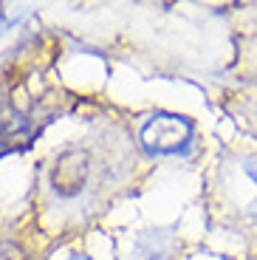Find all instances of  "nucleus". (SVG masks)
Returning a JSON list of instances; mask_svg holds the SVG:
<instances>
[{
    "label": "nucleus",
    "mask_w": 257,
    "mask_h": 260,
    "mask_svg": "<svg viewBox=\"0 0 257 260\" xmlns=\"http://www.w3.org/2000/svg\"><path fill=\"white\" fill-rule=\"evenodd\" d=\"M192 142V124L175 113H155L142 127V144L150 156H175Z\"/></svg>",
    "instance_id": "f257e3e1"
},
{
    "label": "nucleus",
    "mask_w": 257,
    "mask_h": 260,
    "mask_svg": "<svg viewBox=\"0 0 257 260\" xmlns=\"http://www.w3.org/2000/svg\"><path fill=\"white\" fill-rule=\"evenodd\" d=\"M88 164H90V158L82 147L65 150L62 156L57 158V164L51 167V187L59 195H65V198L82 192V187L88 184V176H90Z\"/></svg>",
    "instance_id": "f03ea898"
},
{
    "label": "nucleus",
    "mask_w": 257,
    "mask_h": 260,
    "mask_svg": "<svg viewBox=\"0 0 257 260\" xmlns=\"http://www.w3.org/2000/svg\"><path fill=\"white\" fill-rule=\"evenodd\" d=\"M144 241L150 243V249H144L142 243H139V249H136V257L133 260H164V246H167V241L161 238V235H147Z\"/></svg>",
    "instance_id": "7ed1b4c3"
},
{
    "label": "nucleus",
    "mask_w": 257,
    "mask_h": 260,
    "mask_svg": "<svg viewBox=\"0 0 257 260\" xmlns=\"http://www.w3.org/2000/svg\"><path fill=\"white\" fill-rule=\"evenodd\" d=\"M74 260H88V257H74Z\"/></svg>",
    "instance_id": "20e7f679"
}]
</instances>
